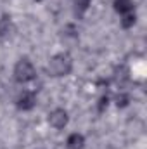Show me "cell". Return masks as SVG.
Here are the masks:
<instances>
[{
	"label": "cell",
	"instance_id": "obj_7",
	"mask_svg": "<svg viewBox=\"0 0 147 149\" xmlns=\"http://www.w3.org/2000/svg\"><path fill=\"white\" fill-rule=\"evenodd\" d=\"M71 2H73V7H74V10H76V14H83V12L88 10L92 0H71Z\"/></svg>",
	"mask_w": 147,
	"mask_h": 149
},
{
	"label": "cell",
	"instance_id": "obj_5",
	"mask_svg": "<svg viewBox=\"0 0 147 149\" xmlns=\"http://www.w3.org/2000/svg\"><path fill=\"white\" fill-rule=\"evenodd\" d=\"M112 7L118 14L125 16V14H130V12H135V5H133V0H114L112 2Z\"/></svg>",
	"mask_w": 147,
	"mask_h": 149
},
{
	"label": "cell",
	"instance_id": "obj_6",
	"mask_svg": "<svg viewBox=\"0 0 147 149\" xmlns=\"http://www.w3.org/2000/svg\"><path fill=\"white\" fill-rule=\"evenodd\" d=\"M66 146L68 149H83L85 146V137L81 134H71L66 141Z\"/></svg>",
	"mask_w": 147,
	"mask_h": 149
},
{
	"label": "cell",
	"instance_id": "obj_11",
	"mask_svg": "<svg viewBox=\"0 0 147 149\" xmlns=\"http://www.w3.org/2000/svg\"><path fill=\"white\" fill-rule=\"evenodd\" d=\"M37 2H42V0H37Z\"/></svg>",
	"mask_w": 147,
	"mask_h": 149
},
{
	"label": "cell",
	"instance_id": "obj_3",
	"mask_svg": "<svg viewBox=\"0 0 147 149\" xmlns=\"http://www.w3.org/2000/svg\"><path fill=\"white\" fill-rule=\"evenodd\" d=\"M68 121H69V114L62 108H55L54 111L49 113V123H50V127H54L57 130L64 128L68 125Z\"/></svg>",
	"mask_w": 147,
	"mask_h": 149
},
{
	"label": "cell",
	"instance_id": "obj_2",
	"mask_svg": "<svg viewBox=\"0 0 147 149\" xmlns=\"http://www.w3.org/2000/svg\"><path fill=\"white\" fill-rule=\"evenodd\" d=\"M35 66L30 59H19L14 66V80L17 83H28L35 78Z\"/></svg>",
	"mask_w": 147,
	"mask_h": 149
},
{
	"label": "cell",
	"instance_id": "obj_8",
	"mask_svg": "<svg viewBox=\"0 0 147 149\" xmlns=\"http://www.w3.org/2000/svg\"><path fill=\"white\" fill-rule=\"evenodd\" d=\"M135 23H137V16H135V12H130V14H125V16H121V26L123 28H132V26H135Z\"/></svg>",
	"mask_w": 147,
	"mask_h": 149
},
{
	"label": "cell",
	"instance_id": "obj_1",
	"mask_svg": "<svg viewBox=\"0 0 147 149\" xmlns=\"http://www.w3.org/2000/svg\"><path fill=\"white\" fill-rule=\"evenodd\" d=\"M47 70L52 76H66L73 70V59L68 52H59L49 59Z\"/></svg>",
	"mask_w": 147,
	"mask_h": 149
},
{
	"label": "cell",
	"instance_id": "obj_10",
	"mask_svg": "<svg viewBox=\"0 0 147 149\" xmlns=\"http://www.w3.org/2000/svg\"><path fill=\"white\" fill-rule=\"evenodd\" d=\"M107 106H109V97H107V95H102V97L99 99V106H97L99 111L102 113L104 109H107Z\"/></svg>",
	"mask_w": 147,
	"mask_h": 149
},
{
	"label": "cell",
	"instance_id": "obj_9",
	"mask_svg": "<svg viewBox=\"0 0 147 149\" xmlns=\"http://www.w3.org/2000/svg\"><path fill=\"white\" fill-rule=\"evenodd\" d=\"M128 102H130V97H128L126 94H119V95L116 97V106H118V108H126Z\"/></svg>",
	"mask_w": 147,
	"mask_h": 149
},
{
	"label": "cell",
	"instance_id": "obj_4",
	"mask_svg": "<svg viewBox=\"0 0 147 149\" xmlns=\"http://www.w3.org/2000/svg\"><path fill=\"white\" fill-rule=\"evenodd\" d=\"M16 106H17V109H21V111H30V109H33V108L37 106V95H35L33 92H30V90H24V92L17 97Z\"/></svg>",
	"mask_w": 147,
	"mask_h": 149
}]
</instances>
